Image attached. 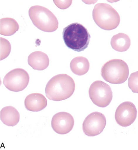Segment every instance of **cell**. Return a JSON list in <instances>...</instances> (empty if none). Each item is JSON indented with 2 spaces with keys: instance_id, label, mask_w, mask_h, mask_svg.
Returning <instances> with one entry per match:
<instances>
[{
  "instance_id": "cell-1",
  "label": "cell",
  "mask_w": 138,
  "mask_h": 150,
  "mask_svg": "<svg viewBox=\"0 0 138 150\" xmlns=\"http://www.w3.org/2000/svg\"><path fill=\"white\" fill-rule=\"evenodd\" d=\"M75 84L71 77L66 74L55 75L45 87L47 98L53 101H61L70 98L75 91Z\"/></svg>"
},
{
  "instance_id": "cell-2",
  "label": "cell",
  "mask_w": 138,
  "mask_h": 150,
  "mask_svg": "<svg viewBox=\"0 0 138 150\" xmlns=\"http://www.w3.org/2000/svg\"><path fill=\"white\" fill-rule=\"evenodd\" d=\"M62 38L68 48L76 52H81L89 45L91 35L82 25L74 23L63 29Z\"/></svg>"
},
{
  "instance_id": "cell-3",
  "label": "cell",
  "mask_w": 138,
  "mask_h": 150,
  "mask_svg": "<svg viewBox=\"0 0 138 150\" xmlns=\"http://www.w3.org/2000/svg\"><path fill=\"white\" fill-rule=\"evenodd\" d=\"M93 17L98 26L107 31L117 28L121 20L117 11L107 3L97 4L93 10Z\"/></svg>"
},
{
  "instance_id": "cell-4",
  "label": "cell",
  "mask_w": 138,
  "mask_h": 150,
  "mask_svg": "<svg viewBox=\"0 0 138 150\" xmlns=\"http://www.w3.org/2000/svg\"><path fill=\"white\" fill-rule=\"evenodd\" d=\"M29 15L34 26L42 31L53 32L58 28L56 16L45 7L33 6L29 9Z\"/></svg>"
},
{
  "instance_id": "cell-5",
  "label": "cell",
  "mask_w": 138,
  "mask_h": 150,
  "mask_svg": "<svg viewBox=\"0 0 138 150\" xmlns=\"http://www.w3.org/2000/svg\"><path fill=\"white\" fill-rule=\"evenodd\" d=\"M101 75L104 80L110 83H123L129 77V68L126 62L122 60H110L103 65Z\"/></svg>"
},
{
  "instance_id": "cell-6",
  "label": "cell",
  "mask_w": 138,
  "mask_h": 150,
  "mask_svg": "<svg viewBox=\"0 0 138 150\" xmlns=\"http://www.w3.org/2000/svg\"><path fill=\"white\" fill-rule=\"evenodd\" d=\"M88 93L93 103L100 108L108 107L113 99L110 86L100 80H96L91 84Z\"/></svg>"
},
{
  "instance_id": "cell-7",
  "label": "cell",
  "mask_w": 138,
  "mask_h": 150,
  "mask_svg": "<svg viewBox=\"0 0 138 150\" xmlns=\"http://www.w3.org/2000/svg\"><path fill=\"white\" fill-rule=\"evenodd\" d=\"M29 80V75L26 70L22 68H16L5 75L3 83L9 91L19 92L26 88Z\"/></svg>"
},
{
  "instance_id": "cell-8",
  "label": "cell",
  "mask_w": 138,
  "mask_h": 150,
  "mask_svg": "<svg viewBox=\"0 0 138 150\" xmlns=\"http://www.w3.org/2000/svg\"><path fill=\"white\" fill-rule=\"evenodd\" d=\"M106 122V118L103 114L100 112H93L86 117L84 121L83 132L88 136H96L103 132Z\"/></svg>"
},
{
  "instance_id": "cell-9",
  "label": "cell",
  "mask_w": 138,
  "mask_h": 150,
  "mask_svg": "<svg viewBox=\"0 0 138 150\" xmlns=\"http://www.w3.org/2000/svg\"><path fill=\"white\" fill-rule=\"evenodd\" d=\"M137 115V110L134 103L125 101L119 105L115 110V120L120 126L127 127L135 122Z\"/></svg>"
},
{
  "instance_id": "cell-10",
  "label": "cell",
  "mask_w": 138,
  "mask_h": 150,
  "mask_svg": "<svg viewBox=\"0 0 138 150\" xmlns=\"http://www.w3.org/2000/svg\"><path fill=\"white\" fill-rule=\"evenodd\" d=\"M74 125L72 115L67 112H59L53 115L51 127L58 134H67L71 131Z\"/></svg>"
},
{
  "instance_id": "cell-11",
  "label": "cell",
  "mask_w": 138,
  "mask_h": 150,
  "mask_svg": "<svg viewBox=\"0 0 138 150\" xmlns=\"http://www.w3.org/2000/svg\"><path fill=\"white\" fill-rule=\"evenodd\" d=\"M27 110L31 112H40L47 107L45 97L40 93H33L27 96L24 101Z\"/></svg>"
},
{
  "instance_id": "cell-12",
  "label": "cell",
  "mask_w": 138,
  "mask_h": 150,
  "mask_svg": "<svg viewBox=\"0 0 138 150\" xmlns=\"http://www.w3.org/2000/svg\"><path fill=\"white\" fill-rule=\"evenodd\" d=\"M28 63L34 70H45L49 66V57L42 51H35L28 56Z\"/></svg>"
},
{
  "instance_id": "cell-13",
  "label": "cell",
  "mask_w": 138,
  "mask_h": 150,
  "mask_svg": "<svg viewBox=\"0 0 138 150\" xmlns=\"http://www.w3.org/2000/svg\"><path fill=\"white\" fill-rule=\"evenodd\" d=\"M1 120L6 126L14 127L19 122V112L12 106L4 107L1 110Z\"/></svg>"
},
{
  "instance_id": "cell-14",
  "label": "cell",
  "mask_w": 138,
  "mask_h": 150,
  "mask_svg": "<svg viewBox=\"0 0 138 150\" xmlns=\"http://www.w3.org/2000/svg\"><path fill=\"white\" fill-rule=\"evenodd\" d=\"M110 44L115 50L118 52H125L131 46V39L126 34L119 33L113 36Z\"/></svg>"
},
{
  "instance_id": "cell-15",
  "label": "cell",
  "mask_w": 138,
  "mask_h": 150,
  "mask_svg": "<svg viewBox=\"0 0 138 150\" xmlns=\"http://www.w3.org/2000/svg\"><path fill=\"white\" fill-rule=\"evenodd\" d=\"M89 62L86 58L78 56L74 58L70 64V69L76 75L81 76L86 74L89 69Z\"/></svg>"
},
{
  "instance_id": "cell-16",
  "label": "cell",
  "mask_w": 138,
  "mask_h": 150,
  "mask_svg": "<svg viewBox=\"0 0 138 150\" xmlns=\"http://www.w3.org/2000/svg\"><path fill=\"white\" fill-rule=\"evenodd\" d=\"M19 29L17 22L13 18H4L0 20L1 35L10 36L14 35Z\"/></svg>"
},
{
  "instance_id": "cell-17",
  "label": "cell",
  "mask_w": 138,
  "mask_h": 150,
  "mask_svg": "<svg viewBox=\"0 0 138 150\" xmlns=\"http://www.w3.org/2000/svg\"><path fill=\"white\" fill-rule=\"evenodd\" d=\"M1 60L9 56L11 50V44L8 40L1 37Z\"/></svg>"
},
{
  "instance_id": "cell-18",
  "label": "cell",
  "mask_w": 138,
  "mask_h": 150,
  "mask_svg": "<svg viewBox=\"0 0 138 150\" xmlns=\"http://www.w3.org/2000/svg\"><path fill=\"white\" fill-rule=\"evenodd\" d=\"M128 86L133 93H138V71L132 74L128 81Z\"/></svg>"
}]
</instances>
